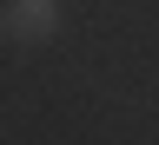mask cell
<instances>
[{
  "label": "cell",
  "mask_w": 159,
  "mask_h": 145,
  "mask_svg": "<svg viewBox=\"0 0 159 145\" xmlns=\"http://www.w3.org/2000/svg\"><path fill=\"white\" fill-rule=\"evenodd\" d=\"M66 20V0H7L0 7V40L7 46H47Z\"/></svg>",
  "instance_id": "6da1fadb"
}]
</instances>
